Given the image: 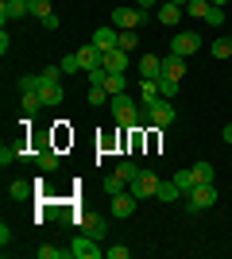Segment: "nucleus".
Masks as SVG:
<instances>
[{
  "instance_id": "f257e3e1",
  "label": "nucleus",
  "mask_w": 232,
  "mask_h": 259,
  "mask_svg": "<svg viewBox=\"0 0 232 259\" xmlns=\"http://www.w3.org/2000/svg\"><path fill=\"white\" fill-rule=\"evenodd\" d=\"M109 108H112V120L120 124V128H140V105L132 101V93H112L109 97Z\"/></svg>"
},
{
  "instance_id": "f03ea898",
  "label": "nucleus",
  "mask_w": 232,
  "mask_h": 259,
  "mask_svg": "<svg viewBox=\"0 0 232 259\" xmlns=\"http://www.w3.org/2000/svg\"><path fill=\"white\" fill-rule=\"evenodd\" d=\"M217 205V186L213 182H201L194 194H186V209L190 213H198V209H213Z\"/></svg>"
},
{
  "instance_id": "7ed1b4c3",
  "label": "nucleus",
  "mask_w": 232,
  "mask_h": 259,
  "mask_svg": "<svg viewBox=\"0 0 232 259\" xmlns=\"http://www.w3.org/2000/svg\"><path fill=\"white\" fill-rule=\"evenodd\" d=\"M170 51L182 54V58H194V54L201 51V35H198V31H174V39H170Z\"/></svg>"
},
{
  "instance_id": "20e7f679",
  "label": "nucleus",
  "mask_w": 232,
  "mask_h": 259,
  "mask_svg": "<svg viewBox=\"0 0 232 259\" xmlns=\"http://www.w3.org/2000/svg\"><path fill=\"white\" fill-rule=\"evenodd\" d=\"M144 20H147L144 8H112V27H120V31H135Z\"/></svg>"
},
{
  "instance_id": "39448f33",
  "label": "nucleus",
  "mask_w": 232,
  "mask_h": 259,
  "mask_svg": "<svg viewBox=\"0 0 232 259\" xmlns=\"http://www.w3.org/2000/svg\"><path fill=\"white\" fill-rule=\"evenodd\" d=\"M101 240H93V236H74V244H70V259H101Z\"/></svg>"
},
{
  "instance_id": "423d86ee",
  "label": "nucleus",
  "mask_w": 232,
  "mask_h": 259,
  "mask_svg": "<svg viewBox=\"0 0 232 259\" xmlns=\"http://www.w3.org/2000/svg\"><path fill=\"white\" fill-rule=\"evenodd\" d=\"M147 108V116H151V128H170L174 124V105L170 101H155V105H144Z\"/></svg>"
},
{
  "instance_id": "0eeeda50",
  "label": "nucleus",
  "mask_w": 232,
  "mask_h": 259,
  "mask_svg": "<svg viewBox=\"0 0 232 259\" xmlns=\"http://www.w3.org/2000/svg\"><path fill=\"white\" fill-rule=\"evenodd\" d=\"M128 190H132V194L140 197V201H147V197H155V194H159V178H155L151 170H140V178H135V182L128 186Z\"/></svg>"
},
{
  "instance_id": "6e6552de",
  "label": "nucleus",
  "mask_w": 232,
  "mask_h": 259,
  "mask_svg": "<svg viewBox=\"0 0 232 259\" xmlns=\"http://www.w3.org/2000/svg\"><path fill=\"white\" fill-rule=\"evenodd\" d=\"M105 70H109V74H124V70H128V66H132V54L128 51H120V47H112V51H105Z\"/></svg>"
},
{
  "instance_id": "1a4fd4ad",
  "label": "nucleus",
  "mask_w": 232,
  "mask_h": 259,
  "mask_svg": "<svg viewBox=\"0 0 232 259\" xmlns=\"http://www.w3.org/2000/svg\"><path fill=\"white\" fill-rule=\"evenodd\" d=\"M23 16H31L27 0H0V23L4 27H8V20H23Z\"/></svg>"
},
{
  "instance_id": "9d476101",
  "label": "nucleus",
  "mask_w": 232,
  "mask_h": 259,
  "mask_svg": "<svg viewBox=\"0 0 232 259\" xmlns=\"http://www.w3.org/2000/svg\"><path fill=\"white\" fill-rule=\"evenodd\" d=\"M39 77H43V74H39ZM39 97H43L47 108H58L62 101H66V89H62V81H43V85H39Z\"/></svg>"
},
{
  "instance_id": "9b49d317",
  "label": "nucleus",
  "mask_w": 232,
  "mask_h": 259,
  "mask_svg": "<svg viewBox=\"0 0 232 259\" xmlns=\"http://www.w3.org/2000/svg\"><path fill=\"white\" fill-rule=\"evenodd\" d=\"M182 16H186V8H182V4H170V0H163V4H159V23H166V27H178V23H182Z\"/></svg>"
},
{
  "instance_id": "f8f14e48",
  "label": "nucleus",
  "mask_w": 232,
  "mask_h": 259,
  "mask_svg": "<svg viewBox=\"0 0 232 259\" xmlns=\"http://www.w3.org/2000/svg\"><path fill=\"white\" fill-rule=\"evenodd\" d=\"M116 39H120V27H97L89 43L97 47V51H112V47H116Z\"/></svg>"
},
{
  "instance_id": "ddd939ff",
  "label": "nucleus",
  "mask_w": 232,
  "mask_h": 259,
  "mask_svg": "<svg viewBox=\"0 0 232 259\" xmlns=\"http://www.w3.org/2000/svg\"><path fill=\"white\" fill-rule=\"evenodd\" d=\"M140 77L159 81V77H163V58H159V54H144V58H140Z\"/></svg>"
},
{
  "instance_id": "4468645a",
  "label": "nucleus",
  "mask_w": 232,
  "mask_h": 259,
  "mask_svg": "<svg viewBox=\"0 0 232 259\" xmlns=\"http://www.w3.org/2000/svg\"><path fill=\"white\" fill-rule=\"evenodd\" d=\"M135 201H140V197H135L132 190L116 194V197H112V217H132L135 213Z\"/></svg>"
},
{
  "instance_id": "2eb2a0df",
  "label": "nucleus",
  "mask_w": 232,
  "mask_h": 259,
  "mask_svg": "<svg viewBox=\"0 0 232 259\" xmlns=\"http://www.w3.org/2000/svg\"><path fill=\"white\" fill-rule=\"evenodd\" d=\"M182 74H186V58L170 51V54L163 58V77H174V81H182Z\"/></svg>"
},
{
  "instance_id": "dca6fc26",
  "label": "nucleus",
  "mask_w": 232,
  "mask_h": 259,
  "mask_svg": "<svg viewBox=\"0 0 232 259\" xmlns=\"http://www.w3.org/2000/svg\"><path fill=\"white\" fill-rule=\"evenodd\" d=\"M77 225H81V232L93 240H105V232H109V225L101 221V217H77Z\"/></svg>"
},
{
  "instance_id": "f3484780",
  "label": "nucleus",
  "mask_w": 232,
  "mask_h": 259,
  "mask_svg": "<svg viewBox=\"0 0 232 259\" xmlns=\"http://www.w3.org/2000/svg\"><path fill=\"white\" fill-rule=\"evenodd\" d=\"M77 58H81V66H85V70H97V66L105 62V51H97L93 43H85L81 51H77Z\"/></svg>"
},
{
  "instance_id": "a211bd4d",
  "label": "nucleus",
  "mask_w": 232,
  "mask_h": 259,
  "mask_svg": "<svg viewBox=\"0 0 232 259\" xmlns=\"http://www.w3.org/2000/svg\"><path fill=\"white\" fill-rule=\"evenodd\" d=\"M155 101H163V93H159V81H147V77H140V105H155Z\"/></svg>"
},
{
  "instance_id": "6ab92c4d",
  "label": "nucleus",
  "mask_w": 232,
  "mask_h": 259,
  "mask_svg": "<svg viewBox=\"0 0 232 259\" xmlns=\"http://www.w3.org/2000/svg\"><path fill=\"white\" fill-rule=\"evenodd\" d=\"M31 159H35V166H39V170H58V155L51 151V147H39Z\"/></svg>"
},
{
  "instance_id": "aec40b11",
  "label": "nucleus",
  "mask_w": 232,
  "mask_h": 259,
  "mask_svg": "<svg viewBox=\"0 0 232 259\" xmlns=\"http://www.w3.org/2000/svg\"><path fill=\"white\" fill-rule=\"evenodd\" d=\"M174 186H178V190H182V197H186V194H194V190H198V178H194V170H178L174 174Z\"/></svg>"
},
{
  "instance_id": "412c9836",
  "label": "nucleus",
  "mask_w": 232,
  "mask_h": 259,
  "mask_svg": "<svg viewBox=\"0 0 232 259\" xmlns=\"http://www.w3.org/2000/svg\"><path fill=\"white\" fill-rule=\"evenodd\" d=\"M20 108H23V116L31 120L35 112H39V108H47V105H43V97H39V93H23V97H20Z\"/></svg>"
},
{
  "instance_id": "4be33fe9",
  "label": "nucleus",
  "mask_w": 232,
  "mask_h": 259,
  "mask_svg": "<svg viewBox=\"0 0 232 259\" xmlns=\"http://www.w3.org/2000/svg\"><path fill=\"white\" fill-rule=\"evenodd\" d=\"M159 201H163V205H170V201H178V197H182V190H178L174 186V178H170V182H159Z\"/></svg>"
},
{
  "instance_id": "5701e85b",
  "label": "nucleus",
  "mask_w": 232,
  "mask_h": 259,
  "mask_svg": "<svg viewBox=\"0 0 232 259\" xmlns=\"http://www.w3.org/2000/svg\"><path fill=\"white\" fill-rule=\"evenodd\" d=\"M209 0H186V16L190 20H205V16H209Z\"/></svg>"
},
{
  "instance_id": "b1692460",
  "label": "nucleus",
  "mask_w": 232,
  "mask_h": 259,
  "mask_svg": "<svg viewBox=\"0 0 232 259\" xmlns=\"http://www.w3.org/2000/svg\"><path fill=\"white\" fill-rule=\"evenodd\" d=\"M101 190H105V194H109V197H116V194H124V190H128V182H124L120 174H109V178L101 182Z\"/></svg>"
},
{
  "instance_id": "393cba45",
  "label": "nucleus",
  "mask_w": 232,
  "mask_h": 259,
  "mask_svg": "<svg viewBox=\"0 0 232 259\" xmlns=\"http://www.w3.org/2000/svg\"><path fill=\"white\" fill-rule=\"evenodd\" d=\"M116 174H120L124 182L132 186V182H135V178H140V166H135V162H132V159H120V162H116Z\"/></svg>"
},
{
  "instance_id": "a878e982",
  "label": "nucleus",
  "mask_w": 232,
  "mask_h": 259,
  "mask_svg": "<svg viewBox=\"0 0 232 259\" xmlns=\"http://www.w3.org/2000/svg\"><path fill=\"white\" fill-rule=\"evenodd\" d=\"M31 186H35V182H23V178H16V182L8 186V194L16 197V201H27V197H31Z\"/></svg>"
},
{
  "instance_id": "bb28decb",
  "label": "nucleus",
  "mask_w": 232,
  "mask_h": 259,
  "mask_svg": "<svg viewBox=\"0 0 232 259\" xmlns=\"http://www.w3.org/2000/svg\"><path fill=\"white\" fill-rule=\"evenodd\" d=\"M58 66H62V74H66V77H74V74H81V70H85V66H81V58H77V51H74V54H66V58H62Z\"/></svg>"
},
{
  "instance_id": "cd10ccee",
  "label": "nucleus",
  "mask_w": 232,
  "mask_h": 259,
  "mask_svg": "<svg viewBox=\"0 0 232 259\" xmlns=\"http://www.w3.org/2000/svg\"><path fill=\"white\" fill-rule=\"evenodd\" d=\"M105 89H109V93H128V77L124 74H109L105 77Z\"/></svg>"
},
{
  "instance_id": "c85d7f7f",
  "label": "nucleus",
  "mask_w": 232,
  "mask_h": 259,
  "mask_svg": "<svg viewBox=\"0 0 232 259\" xmlns=\"http://www.w3.org/2000/svg\"><path fill=\"white\" fill-rule=\"evenodd\" d=\"M109 97H112V93H109L105 85H89V105H93V108H101Z\"/></svg>"
},
{
  "instance_id": "c756f323",
  "label": "nucleus",
  "mask_w": 232,
  "mask_h": 259,
  "mask_svg": "<svg viewBox=\"0 0 232 259\" xmlns=\"http://www.w3.org/2000/svg\"><path fill=\"white\" fill-rule=\"evenodd\" d=\"M116 47H120V51H128V54H132L135 47H140V35H135V31H120V39H116Z\"/></svg>"
},
{
  "instance_id": "7c9ffc66",
  "label": "nucleus",
  "mask_w": 232,
  "mask_h": 259,
  "mask_svg": "<svg viewBox=\"0 0 232 259\" xmlns=\"http://www.w3.org/2000/svg\"><path fill=\"white\" fill-rule=\"evenodd\" d=\"M213 58H232V39L228 35H221V39L213 43Z\"/></svg>"
},
{
  "instance_id": "2f4dec72",
  "label": "nucleus",
  "mask_w": 232,
  "mask_h": 259,
  "mask_svg": "<svg viewBox=\"0 0 232 259\" xmlns=\"http://www.w3.org/2000/svg\"><path fill=\"white\" fill-rule=\"evenodd\" d=\"M190 170H194V178H198V182H213V162H194Z\"/></svg>"
},
{
  "instance_id": "473e14b6",
  "label": "nucleus",
  "mask_w": 232,
  "mask_h": 259,
  "mask_svg": "<svg viewBox=\"0 0 232 259\" xmlns=\"http://www.w3.org/2000/svg\"><path fill=\"white\" fill-rule=\"evenodd\" d=\"M27 8H31V16H39V20H47V16H51V0H27Z\"/></svg>"
},
{
  "instance_id": "72a5a7b5",
  "label": "nucleus",
  "mask_w": 232,
  "mask_h": 259,
  "mask_svg": "<svg viewBox=\"0 0 232 259\" xmlns=\"http://www.w3.org/2000/svg\"><path fill=\"white\" fill-rule=\"evenodd\" d=\"M39 85H43V77H39V74H23L20 77V89H23V93H39Z\"/></svg>"
},
{
  "instance_id": "f704fd0d",
  "label": "nucleus",
  "mask_w": 232,
  "mask_h": 259,
  "mask_svg": "<svg viewBox=\"0 0 232 259\" xmlns=\"http://www.w3.org/2000/svg\"><path fill=\"white\" fill-rule=\"evenodd\" d=\"M39 259H70V248H51V244H43V248H39Z\"/></svg>"
},
{
  "instance_id": "c9c22d12",
  "label": "nucleus",
  "mask_w": 232,
  "mask_h": 259,
  "mask_svg": "<svg viewBox=\"0 0 232 259\" xmlns=\"http://www.w3.org/2000/svg\"><path fill=\"white\" fill-rule=\"evenodd\" d=\"M159 93H163V97L170 101V97L178 93V81H174V77H159Z\"/></svg>"
},
{
  "instance_id": "e433bc0d",
  "label": "nucleus",
  "mask_w": 232,
  "mask_h": 259,
  "mask_svg": "<svg viewBox=\"0 0 232 259\" xmlns=\"http://www.w3.org/2000/svg\"><path fill=\"white\" fill-rule=\"evenodd\" d=\"M85 77H89V85H105L109 70H105V66H97V70H85Z\"/></svg>"
},
{
  "instance_id": "4c0bfd02",
  "label": "nucleus",
  "mask_w": 232,
  "mask_h": 259,
  "mask_svg": "<svg viewBox=\"0 0 232 259\" xmlns=\"http://www.w3.org/2000/svg\"><path fill=\"white\" fill-rule=\"evenodd\" d=\"M205 23H209V27H221V23H224V8H217V4H213L209 16H205Z\"/></svg>"
},
{
  "instance_id": "58836bf2",
  "label": "nucleus",
  "mask_w": 232,
  "mask_h": 259,
  "mask_svg": "<svg viewBox=\"0 0 232 259\" xmlns=\"http://www.w3.org/2000/svg\"><path fill=\"white\" fill-rule=\"evenodd\" d=\"M105 255H109V259H128V248L116 244V248H105Z\"/></svg>"
},
{
  "instance_id": "ea45409f",
  "label": "nucleus",
  "mask_w": 232,
  "mask_h": 259,
  "mask_svg": "<svg viewBox=\"0 0 232 259\" xmlns=\"http://www.w3.org/2000/svg\"><path fill=\"white\" fill-rule=\"evenodd\" d=\"M43 27H47V31H58V16H55V12H51V16L43 20Z\"/></svg>"
},
{
  "instance_id": "a19ab883",
  "label": "nucleus",
  "mask_w": 232,
  "mask_h": 259,
  "mask_svg": "<svg viewBox=\"0 0 232 259\" xmlns=\"http://www.w3.org/2000/svg\"><path fill=\"white\" fill-rule=\"evenodd\" d=\"M8 240H12V225H0V244L8 248Z\"/></svg>"
},
{
  "instance_id": "79ce46f5",
  "label": "nucleus",
  "mask_w": 232,
  "mask_h": 259,
  "mask_svg": "<svg viewBox=\"0 0 232 259\" xmlns=\"http://www.w3.org/2000/svg\"><path fill=\"white\" fill-rule=\"evenodd\" d=\"M155 4H159V0H135V8H144V12H147V8H155Z\"/></svg>"
},
{
  "instance_id": "37998d69",
  "label": "nucleus",
  "mask_w": 232,
  "mask_h": 259,
  "mask_svg": "<svg viewBox=\"0 0 232 259\" xmlns=\"http://www.w3.org/2000/svg\"><path fill=\"white\" fill-rule=\"evenodd\" d=\"M224 143H232V124H224Z\"/></svg>"
},
{
  "instance_id": "c03bdc74",
  "label": "nucleus",
  "mask_w": 232,
  "mask_h": 259,
  "mask_svg": "<svg viewBox=\"0 0 232 259\" xmlns=\"http://www.w3.org/2000/svg\"><path fill=\"white\" fill-rule=\"evenodd\" d=\"M209 4H217V8H224V4H228V0H209Z\"/></svg>"
},
{
  "instance_id": "a18cd8bd",
  "label": "nucleus",
  "mask_w": 232,
  "mask_h": 259,
  "mask_svg": "<svg viewBox=\"0 0 232 259\" xmlns=\"http://www.w3.org/2000/svg\"><path fill=\"white\" fill-rule=\"evenodd\" d=\"M170 4H182V8H186V0H170Z\"/></svg>"
}]
</instances>
